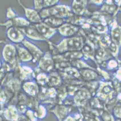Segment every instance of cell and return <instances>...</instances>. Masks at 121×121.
Wrapping results in <instances>:
<instances>
[{"label": "cell", "mask_w": 121, "mask_h": 121, "mask_svg": "<svg viewBox=\"0 0 121 121\" xmlns=\"http://www.w3.org/2000/svg\"><path fill=\"white\" fill-rule=\"evenodd\" d=\"M9 35L12 40H18L20 37L18 32L14 29L10 31L9 32Z\"/></svg>", "instance_id": "obj_1"}]
</instances>
